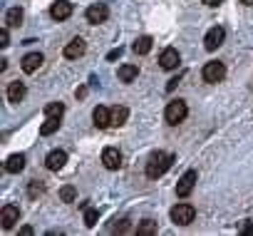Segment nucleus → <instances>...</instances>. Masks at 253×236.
I'll return each mask as SVG.
<instances>
[{
    "label": "nucleus",
    "instance_id": "obj_19",
    "mask_svg": "<svg viewBox=\"0 0 253 236\" xmlns=\"http://www.w3.org/2000/svg\"><path fill=\"white\" fill-rule=\"evenodd\" d=\"M126 117H129V109H126L124 104H114L112 107V125L114 127H122L126 122Z\"/></svg>",
    "mask_w": 253,
    "mask_h": 236
},
{
    "label": "nucleus",
    "instance_id": "obj_4",
    "mask_svg": "<svg viewBox=\"0 0 253 236\" xmlns=\"http://www.w3.org/2000/svg\"><path fill=\"white\" fill-rule=\"evenodd\" d=\"M194 216H196V209H194L191 204H186V201H181V204H176V206L171 209V221H174V224H179V226L191 224V221H194Z\"/></svg>",
    "mask_w": 253,
    "mask_h": 236
},
{
    "label": "nucleus",
    "instance_id": "obj_32",
    "mask_svg": "<svg viewBox=\"0 0 253 236\" xmlns=\"http://www.w3.org/2000/svg\"><path fill=\"white\" fill-rule=\"evenodd\" d=\"M20 234H25V236H33L35 231H33V226H23V229H20Z\"/></svg>",
    "mask_w": 253,
    "mask_h": 236
},
{
    "label": "nucleus",
    "instance_id": "obj_28",
    "mask_svg": "<svg viewBox=\"0 0 253 236\" xmlns=\"http://www.w3.org/2000/svg\"><path fill=\"white\" fill-rule=\"evenodd\" d=\"M94 224H97V209H89V206H87V209H84V226L92 229Z\"/></svg>",
    "mask_w": 253,
    "mask_h": 236
},
{
    "label": "nucleus",
    "instance_id": "obj_3",
    "mask_svg": "<svg viewBox=\"0 0 253 236\" xmlns=\"http://www.w3.org/2000/svg\"><path fill=\"white\" fill-rule=\"evenodd\" d=\"M201 77H204V82L216 85V82H221V80L226 77V65H223V62H218V60H211V62H206V65H204Z\"/></svg>",
    "mask_w": 253,
    "mask_h": 236
},
{
    "label": "nucleus",
    "instance_id": "obj_5",
    "mask_svg": "<svg viewBox=\"0 0 253 236\" xmlns=\"http://www.w3.org/2000/svg\"><path fill=\"white\" fill-rule=\"evenodd\" d=\"M196 179H199V174H196V169H189L179 182H176V196L179 199H186L191 191H194V187H196Z\"/></svg>",
    "mask_w": 253,
    "mask_h": 236
},
{
    "label": "nucleus",
    "instance_id": "obj_21",
    "mask_svg": "<svg viewBox=\"0 0 253 236\" xmlns=\"http://www.w3.org/2000/svg\"><path fill=\"white\" fill-rule=\"evenodd\" d=\"M57 130H60V117H47L45 125L40 127V135H42V137H50V135H55Z\"/></svg>",
    "mask_w": 253,
    "mask_h": 236
},
{
    "label": "nucleus",
    "instance_id": "obj_12",
    "mask_svg": "<svg viewBox=\"0 0 253 236\" xmlns=\"http://www.w3.org/2000/svg\"><path fill=\"white\" fill-rule=\"evenodd\" d=\"M102 164H104L107 169L117 172V169L122 167V152H119L117 147H107V149L102 152Z\"/></svg>",
    "mask_w": 253,
    "mask_h": 236
},
{
    "label": "nucleus",
    "instance_id": "obj_36",
    "mask_svg": "<svg viewBox=\"0 0 253 236\" xmlns=\"http://www.w3.org/2000/svg\"><path fill=\"white\" fill-rule=\"evenodd\" d=\"M241 3H243L246 8H253V0H241Z\"/></svg>",
    "mask_w": 253,
    "mask_h": 236
},
{
    "label": "nucleus",
    "instance_id": "obj_33",
    "mask_svg": "<svg viewBox=\"0 0 253 236\" xmlns=\"http://www.w3.org/2000/svg\"><path fill=\"white\" fill-rule=\"evenodd\" d=\"M204 3H206V5H211V8H216V5H221V3H223V0H204Z\"/></svg>",
    "mask_w": 253,
    "mask_h": 236
},
{
    "label": "nucleus",
    "instance_id": "obj_15",
    "mask_svg": "<svg viewBox=\"0 0 253 236\" xmlns=\"http://www.w3.org/2000/svg\"><path fill=\"white\" fill-rule=\"evenodd\" d=\"M84 50H87L84 40H82V38H72V40L67 43V47H65V57H67V60H77V57L84 55Z\"/></svg>",
    "mask_w": 253,
    "mask_h": 236
},
{
    "label": "nucleus",
    "instance_id": "obj_7",
    "mask_svg": "<svg viewBox=\"0 0 253 236\" xmlns=\"http://www.w3.org/2000/svg\"><path fill=\"white\" fill-rule=\"evenodd\" d=\"M84 18H87V23L99 25V23H104V20L109 18V8H107L104 3H94V5H89V8L84 10Z\"/></svg>",
    "mask_w": 253,
    "mask_h": 236
},
{
    "label": "nucleus",
    "instance_id": "obj_25",
    "mask_svg": "<svg viewBox=\"0 0 253 236\" xmlns=\"http://www.w3.org/2000/svg\"><path fill=\"white\" fill-rule=\"evenodd\" d=\"M60 199H62V201H67V204H70V201H75V199H77V189H75L72 184H65V187L60 189Z\"/></svg>",
    "mask_w": 253,
    "mask_h": 236
},
{
    "label": "nucleus",
    "instance_id": "obj_2",
    "mask_svg": "<svg viewBox=\"0 0 253 236\" xmlns=\"http://www.w3.org/2000/svg\"><path fill=\"white\" fill-rule=\"evenodd\" d=\"M186 114H189L186 102H184V99H171V102L167 104V109H164V120H167V125L176 127V125H181V122L186 120Z\"/></svg>",
    "mask_w": 253,
    "mask_h": 236
},
{
    "label": "nucleus",
    "instance_id": "obj_16",
    "mask_svg": "<svg viewBox=\"0 0 253 236\" xmlns=\"http://www.w3.org/2000/svg\"><path fill=\"white\" fill-rule=\"evenodd\" d=\"M65 162H67V154H65L62 149H52V152L45 157V167H47L50 172L62 169V167H65Z\"/></svg>",
    "mask_w": 253,
    "mask_h": 236
},
{
    "label": "nucleus",
    "instance_id": "obj_31",
    "mask_svg": "<svg viewBox=\"0 0 253 236\" xmlns=\"http://www.w3.org/2000/svg\"><path fill=\"white\" fill-rule=\"evenodd\" d=\"M179 85V77H174V80H169V85H167V92H171L174 87Z\"/></svg>",
    "mask_w": 253,
    "mask_h": 236
},
{
    "label": "nucleus",
    "instance_id": "obj_14",
    "mask_svg": "<svg viewBox=\"0 0 253 236\" xmlns=\"http://www.w3.org/2000/svg\"><path fill=\"white\" fill-rule=\"evenodd\" d=\"M25 82H20V80H15V82H10L8 85V90H5V97H8V102H13V104H18V102H23L25 99Z\"/></svg>",
    "mask_w": 253,
    "mask_h": 236
},
{
    "label": "nucleus",
    "instance_id": "obj_17",
    "mask_svg": "<svg viewBox=\"0 0 253 236\" xmlns=\"http://www.w3.org/2000/svg\"><path fill=\"white\" fill-rule=\"evenodd\" d=\"M25 169V154H10L8 162H5V172L10 174H20Z\"/></svg>",
    "mask_w": 253,
    "mask_h": 236
},
{
    "label": "nucleus",
    "instance_id": "obj_18",
    "mask_svg": "<svg viewBox=\"0 0 253 236\" xmlns=\"http://www.w3.org/2000/svg\"><path fill=\"white\" fill-rule=\"evenodd\" d=\"M117 77H119L122 82H134V80L139 77V67H137V65H122V67L117 70Z\"/></svg>",
    "mask_w": 253,
    "mask_h": 236
},
{
    "label": "nucleus",
    "instance_id": "obj_29",
    "mask_svg": "<svg viewBox=\"0 0 253 236\" xmlns=\"http://www.w3.org/2000/svg\"><path fill=\"white\" fill-rule=\"evenodd\" d=\"M10 45V35H8V28L0 30V47H8Z\"/></svg>",
    "mask_w": 253,
    "mask_h": 236
},
{
    "label": "nucleus",
    "instance_id": "obj_27",
    "mask_svg": "<svg viewBox=\"0 0 253 236\" xmlns=\"http://www.w3.org/2000/svg\"><path fill=\"white\" fill-rule=\"evenodd\" d=\"M112 231H114V234H129V231H137V229H134L129 221H126V219H122L119 224H114V226H112Z\"/></svg>",
    "mask_w": 253,
    "mask_h": 236
},
{
    "label": "nucleus",
    "instance_id": "obj_6",
    "mask_svg": "<svg viewBox=\"0 0 253 236\" xmlns=\"http://www.w3.org/2000/svg\"><path fill=\"white\" fill-rule=\"evenodd\" d=\"M20 219V209L15 204H5L3 209H0V226H3L5 231H10Z\"/></svg>",
    "mask_w": 253,
    "mask_h": 236
},
{
    "label": "nucleus",
    "instance_id": "obj_24",
    "mask_svg": "<svg viewBox=\"0 0 253 236\" xmlns=\"http://www.w3.org/2000/svg\"><path fill=\"white\" fill-rule=\"evenodd\" d=\"M45 114H47V117H62V114H65V104H62V102H50V104L45 107Z\"/></svg>",
    "mask_w": 253,
    "mask_h": 236
},
{
    "label": "nucleus",
    "instance_id": "obj_13",
    "mask_svg": "<svg viewBox=\"0 0 253 236\" xmlns=\"http://www.w3.org/2000/svg\"><path fill=\"white\" fill-rule=\"evenodd\" d=\"M45 62V55L42 52H28L25 57H23V62H20V67H23V72H28V75H33L40 65Z\"/></svg>",
    "mask_w": 253,
    "mask_h": 236
},
{
    "label": "nucleus",
    "instance_id": "obj_34",
    "mask_svg": "<svg viewBox=\"0 0 253 236\" xmlns=\"http://www.w3.org/2000/svg\"><path fill=\"white\" fill-rule=\"evenodd\" d=\"M119 55H122V50H119V47H117V50H112V52H109V55H107V57H109V60H114V57H119Z\"/></svg>",
    "mask_w": 253,
    "mask_h": 236
},
{
    "label": "nucleus",
    "instance_id": "obj_23",
    "mask_svg": "<svg viewBox=\"0 0 253 236\" xmlns=\"http://www.w3.org/2000/svg\"><path fill=\"white\" fill-rule=\"evenodd\" d=\"M159 229H157V221H152V219H144L142 224H137V234L139 236H154Z\"/></svg>",
    "mask_w": 253,
    "mask_h": 236
},
{
    "label": "nucleus",
    "instance_id": "obj_22",
    "mask_svg": "<svg viewBox=\"0 0 253 236\" xmlns=\"http://www.w3.org/2000/svg\"><path fill=\"white\" fill-rule=\"evenodd\" d=\"M23 15H25L23 8H10V10L5 13V23H8L10 28H18V25L23 23Z\"/></svg>",
    "mask_w": 253,
    "mask_h": 236
},
{
    "label": "nucleus",
    "instance_id": "obj_30",
    "mask_svg": "<svg viewBox=\"0 0 253 236\" xmlns=\"http://www.w3.org/2000/svg\"><path fill=\"white\" fill-rule=\"evenodd\" d=\"M238 231H241L243 236H248V234H253V221H246V224H243V226H241Z\"/></svg>",
    "mask_w": 253,
    "mask_h": 236
},
{
    "label": "nucleus",
    "instance_id": "obj_10",
    "mask_svg": "<svg viewBox=\"0 0 253 236\" xmlns=\"http://www.w3.org/2000/svg\"><path fill=\"white\" fill-rule=\"evenodd\" d=\"M159 65H162V70H176V67L181 65L179 50H176V47H167V50L162 52V57H159Z\"/></svg>",
    "mask_w": 253,
    "mask_h": 236
},
{
    "label": "nucleus",
    "instance_id": "obj_8",
    "mask_svg": "<svg viewBox=\"0 0 253 236\" xmlns=\"http://www.w3.org/2000/svg\"><path fill=\"white\" fill-rule=\"evenodd\" d=\"M70 15H72V3H70V0H57V3L50 5V18H52V20L62 23V20H67Z\"/></svg>",
    "mask_w": 253,
    "mask_h": 236
},
{
    "label": "nucleus",
    "instance_id": "obj_11",
    "mask_svg": "<svg viewBox=\"0 0 253 236\" xmlns=\"http://www.w3.org/2000/svg\"><path fill=\"white\" fill-rule=\"evenodd\" d=\"M92 120H94V127L107 130V127L112 125V109H109V107H104V104H97V107H94V112H92Z\"/></svg>",
    "mask_w": 253,
    "mask_h": 236
},
{
    "label": "nucleus",
    "instance_id": "obj_20",
    "mask_svg": "<svg viewBox=\"0 0 253 236\" xmlns=\"http://www.w3.org/2000/svg\"><path fill=\"white\" fill-rule=\"evenodd\" d=\"M152 45H154V40H152L149 35H142V38H137V40H134V45H132V50H134L137 55H149V50H152Z\"/></svg>",
    "mask_w": 253,
    "mask_h": 236
},
{
    "label": "nucleus",
    "instance_id": "obj_9",
    "mask_svg": "<svg viewBox=\"0 0 253 236\" xmlns=\"http://www.w3.org/2000/svg\"><path fill=\"white\" fill-rule=\"evenodd\" d=\"M223 40H226V30H223L221 25H216V28H211V30L206 33V38H204V47H206V50H216V47L223 45Z\"/></svg>",
    "mask_w": 253,
    "mask_h": 236
},
{
    "label": "nucleus",
    "instance_id": "obj_1",
    "mask_svg": "<svg viewBox=\"0 0 253 236\" xmlns=\"http://www.w3.org/2000/svg\"><path fill=\"white\" fill-rule=\"evenodd\" d=\"M174 164V154H167V152H154L152 157H149V162H147V177L149 179H159L162 174H167L169 172V167Z\"/></svg>",
    "mask_w": 253,
    "mask_h": 236
},
{
    "label": "nucleus",
    "instance_id": "obj_26",
    "mask_svg": "<svg viewBox=\"0 0 253 236\" xmlns=\"http://www.w3.org/2000/svg\"><path fill=\"white\" fill-rule=\"evenodd\" d=\"M42 191H45V184H42L40 179L30 182V187H28V196H30V199H38V196H40Z\"/></svg>",
    "mask_w": 253,
    "mask_h": 236
},
{
    "label": "nucleus",
    "instance_id": "obj_35",
    "mask_svg": "<svg viewBox=\"0 0 253 236\" xmlns=\"http://www.w3.org/2000/svg\"><path fill=\"white\" fill-rule=\"evenodd\" d=\"M84 94H87V87H80V90H77V97H80V99H82V97H84Z\"/></svg>",
    "mask_w": 253,
    "mask_h": 236
}]
</instances>
